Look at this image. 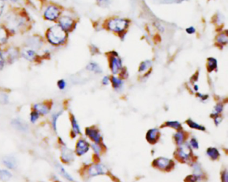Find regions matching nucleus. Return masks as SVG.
<instances>
[{
  "label": "nucleus",
  "mask_w": 228,
  "mask_h": 182,
  "mask_svg": "<svg viewBox=\"0 0 228 182\" xmlns=\"http://www.w3.org/2000/svg\"><path fill=\"white\" fill-rule=\"evenodd\" d=\"M20 55L23 58L31 62H38L40 59V56L37 54L36 51L29 48L23 49L20 52Z\"/></svg>",
  "instance_id": "8"
},
{
  "label": "nucleus",
  "mask_w": 228,
  "mask_h": 182,
  "mask_svg": "<svg viewBox=\"0 0 228 182\" xmlns=\"http://www.w3.org/2000/svg\"><path fill=\"white\" fill-rule=\"evenodd\" d=\"M153 164L155 167L159 168V169L166 170L170 169L173 166V161L169 160V159L165 157H159L154 161Z\"/></svg>",
  "instance_id": "10"
},
{
  "label": "nucleus",
  "mask_w": 228,
  "mask_h": 182,
  "mask_svg": "<svg viewBox=\"0 0 228 182\" xmlns=\"http://www.w3.org/2000/svg\"><path fill=\"white\" fill-rule=\"evenodd\" d=\"M188 182H198L199 178H197V176L195 175H191L187 177Z\"/></svg>",
  "instance_id": "39"
},
{
  "label": "nucleus",
  "mask_w": 228,
  "mask_h": 182,
  "mask_svg": "<svg viewBox=\"0 0 228 182\" xmlns=\"http://www.w3.org/2000/svg\"><path fill=\"white\" fill-rule=\"evenodd\" d=\"M186 32L188 34H193L195 33V31H196V30H195V28L193 26H190L187 28H186L185 30Z\"/></svg>",
  "instance_id": "38"
},
{
  "label": "nucleus",
  "mask_w": 228,
  "mask_h": 182,
  "mask_svg": "<svg viewBox=\"0 0 228 182\" xmlns=\"http://www.w3.org/2000/svg\"><path fill=\"white\" fill-rule=\"evenodd\" d=\"M86 69L90 72H93L96 73H100L102 72V68H100V65L96 62H90L88 63L86 67Z\"/></svg>",
  "instance_id": "21"
},
{
  "label": "nucleus",
  "mask_w": 228,
  "mask_h": 182,
  "mask_svg": "<svg viewBox=\"0 0 228 182\" xmlns=\"http://www.w3.org/2000/svg\"><path fill=\"white\" fill-rule=\"evenodd\" d=\"M207 155L210 157L212 160H217L218 157L220 156V153L215 147H209L207 150Z\"/></svg>",
  "instance_id": "24"
},
{
  "label": "nucleus",
  "mask_w": 228,
  "mask_h": 182,
  "mask_svg": "<svg viewBox=\"0 0 228 182\" xmlns=\"http://www.w3.org/2000/svg\"><path fill=\"white\" fill-rule=\"evenodd\" d=\"M207 70L209 72H211L217 68V61L214 58H209L207 59Z\"/></svg>",
  "instance_id": "22"
},
{
  "label": "nucleus",
  "mask_w": 228,
  "mask_h": 182,
  "mask_svg": "<svg viewBox=\"0 0 228 182\" xmlns=\"http://www.w3.org/2000/svg\"><path fill=\"white\" fill-rule=\"evenodd\" d=\"M194 90H195V91H197V90H198V86L195 85V86H194Z\"/></svg>",
  "instance_id": "48"
},
{
  "label": "nucleus",
  "mask_w": 228,
  "mask_h": 182,
  "mask_svg": "<svg viewBox=\"0 0 228 182\" xmlns=\"http://www.w3.org/2000/svg\"><path fill=\"white\" fill-rule=\"evenodd\" d=\"M97 2L100 5H104L105 6L106 4H109V0H97Z\"/></svg>",
  "instance_id": "46"
},
{
  "label": "nucleus",
  "mask_w": 228,
  "mask_h": 182,
  "mask_svg": "<svg viewBox=\"0 0 228 182\" xmlns=\"http://www.w3.org/2000/svg\"><path fill=\"white\" fill-rule=\"evenodd\" d=\"M159 137V132L157 129H150L147 133V139L151 143H155Z\"/></svg>",
  "instance_id": "18"
},
{
  "label": "nucleus",
  "mask_w": 228,
  "mask_h": 182,
  "mask_svg": "<svg viewBox=\"0 0 228 182\" xmlns=\"http://www.w3.org/2000/svg\"><path fill=\"white\" fill-rule=\"evenodd\" d=\"M129 23V21L125 20V19L114 18L112 19L108 22L107 26L111 31L117 33H122L127 29Z\"/></svg>",
  "instance_id": "4"
},
{
  "label": "nucleus",
  "mask_w": 228,
  "mask_h": 182,
  "mask_svg": "<svg viewBox=\"0 0 228 182\" xmlns=\"http://www.w3.org/2000/svg\"><path fill=\"white\" fill-rule=\"evenodd\" d=\"M62 9L56 4H50L46 7L43 13L44 20L49 21H57L62 16Z\"/></svg>",
  "instance_id": "3"
},
{
  "label": "nucleus",
  "mask_w": 228,
  "mask_h": 182,
  "mask_svg": "<svg viewBox=\"0 0 228 182\" xmlns=\"http://www.w3.org/2000/svg\"><path fill=\"white\" fill-rule=\"evenodd\" d=\"M19 1H20V0H11V2H12L13 3H16V2H18Z\"/></svg>",
  "instance_id": "49"
},
{
  "label": "nucleus",
  "mask_w": 228,
  "mask_h": 182,
  "mask_svg": "<svg viewBox=\"0 0 228 182\" xmlns=\"http://www.w3.org/2000/svg\"><path fill=\"white\" fill-rule=\"evenodd\" d=\"M4 8H5V2L3 0H0V17L3 15Z\"/></svg>",
  "instance_id": "37"
},
{
  "label": "nucleus",
  "mask_w": 228,
  "mask_h": 182,
  "mask_svg": "<svg viewBox=\"0 0 228 182\" xmlns=\"http://www.w3.org/2000/svg\"><path fill=\"white\" fill-rule=\"evenodd\" d=\"M187 124L189 125V126L190 128H193V129H199V130H202L204 131L205 130V128L203 127V126L199 125L198 124L194 122L192 120L189 119L187 121Z\"/></svg>",
  "instance_id": "29"
},
{
  "label": "nucleus",
  "mask_w": 228,
  "mask_h": 182,
  "mask_svg": "<svg viewBox=\"0 0 228 182\" xmlns=\"http://www.w3.org/2000/svg\"><path fill=\"white\" fill-rule=\"evenodd\" d=\"M3 55L6 59V62H7L9 63H13L20 58V52L15 47H10L6 49L5 52L3 53Z\"/></svg>",
  "instance_id": "7"
},
{
  "label": "nucleus",
  "mask_w": 228,
  "mask_h": 182,
  "mask_svg": "<svg viewBox=\"0 0 228 182\" xmlns=\"http://www.w3.org/2000/svg\"><path fill=\"white\" fill-rule=\"evenodd\" d=\"M13 127L20 132H26L27 130V125L20 119H13L12 122Z\"/></svg>",
  "instance_id": "19"
},
{
  "label": "nucleus",
  "mask_w": 228,
  "mask_h": 182,
  "mask_svg": "<svg viewBox=\"0 0 228 182\" xmlns=\"http://www.w3.org/2000/svg\"><path fill=\"white\" fill-rule=\"evenodd\" d=\"M166 124L167 126H170V127L173 128L175 129H179L181 128V124L178 121H168Z\"/></svg>",
  "instance_id": "35"
},
{
  "label": "nucleus",
  "mask_w": 228,
  "mask_h": 182,
  "mask_svg": "<svg viewBox=\"0 0 228 182\" xmlns=\"http://www.w3.org/2000/svg\"><path fill=\"white\" fill-rule=\"evenodd\" d=\"M62 113V111H58L57 113L54 114V115H52V126H53V129H54V131H56L57 128H56V125H57V121L59 117L61 115V114Z\"/></svg>",
  "instance_id": "30"
},
{
  "label": "nucleus",
  "mask_w": 228,
  "mask_h": 182,
  "mask_svg": "<svg viewBox=\"0 0 228 182\" xmlns=\"http://www.w3.org/2000/svg\"><path fill=\"white\" fill-rule=\"evenodd\" d=\"M222 110H223V107H222L221 105H220V104L217 105L215 107V113H216V114L217 115L219 113H220V112L222 111Z\"/></svg>",
  "instance_id": "41"
},
{
  "label": "nucleus",
  "mask_w": 228,
  "mask_h": 182,
  "mask_svg": "<svg viewBox=\"0 0 228 182\" xmlns=\"http://www.w3.org/2000/svg\"><path fill=\"white\" fill-rule=\"evenodd\" d=\"M7 101V96L6 94H2L0 96V101L2 103H6Z\"/></svg>",
  "instance_id": "42"
},
{
  "label": "nucleus",
  "mask_w": 228,
  "mask_h": 182,
  "mask_svg": "<svg viewBox=\"0 0 228 182\" xmlns=\"http://www.w3.org/2000/svg\"><path fill=\"white\" fill-rule=\"evenodd\" d=\"M180 147L178 151V155L179 156V157L181 158V160L186 161L187 160H188L189 157L191 156V148L189 146H187V144L185 145H180Z\"/></svg>",
  "instance_id": "12"
},
{
  "label": "nucleus",
  "mask_w": 228,
  "mask_h": 182,
  "mask_svg": "<svg viewBox=\"0 0 228 182\" xmlns=\"http://www.w3.org/2000/svg\"><path fill=\"white\" fill-rule=\"evenodd\" d=\"M110 80H111L112 84H113V86L114 89H119L121 87L123 84V82L121 79L115 76H112L111 78H110Z\"/></svg>",
  "instance_id": "25"
},
{
  "label": "nucleus",
  "mask_w": 228,
  "mask_h": 182,
  "mask_svg": "<svg viewBox=\"0 0 228 182\" xmlns=\"http://www.w3.org/2000/svg\"><path fill=\"white\" fill-rule=\"evenodd\" d=\"M58 24L62 27V29L68 34L76 28V23L74 19L67 15L61 16L58 20Z\"/></svg>",
  "instance_id": "5"
},
{
  "label": "nucleus",
  "mask_w": 228,
  "mask_h": 182,
  "mask_svg": "<svg viewBox=\"0 0 228 182\" xmlns=\"http://www.w3.org/2000/svg\"><path fill=\"white\" fill-rule=\"evenodd\" d=\"M110 82V77L109 76H104L102 79V83L104 85H108Z\"/></svg>",
  "instance_id": "43"
},
{
  "label": "nucleus",
  "mask_w": 228,
  "mask_h": 182,
  "mask_svg": "<svg viewBox=\"0 0 228 182\" xmlns=\"http://www.w3.org/2000/svg\"><path fill=\"white\" fill-rule=\"evenodd\" d=\"M10 34V33L5 26H0V45H3L7 43Z\"/></svg>",
  "instance_id": "17"
},
{
  "label": "nucleus",
  "mask_w": 228,
  "mask_h": 182,
  "mask_svg": "<svg viewBox=\"0 0 228 182\" xmlns=\"http://www.w3.org/2000/svg\"><path fill=\"white\" fill-rule=\"evenodd\" d=\"M25 43L26 44V46H27L26 48L37 50L42 48L44 45V41L42 38L39 35H32L27 37Z\"/></svg>",
  "instance_id": "6"
},
{
  "label": "nucleus",
  "mask_w": 228,
  "mask_h": 182,
  "mask_svg": "<svg viewBox=\"0 0 228 182\" xmlns=\"http://www.w3.org/2000/svg\"><path fill=\"white\" fill-rule=\"evenodd\" d=\"M89 174L92 176H96L98 175L104 174L107 172L106 167L100 164H96L91 166L89 169Z\"/></svg>",
  "instance_id": "13"
},
{
  "label": "nucleus",
  "mask_w": 228,
  "mask_h": 182,
  "mask_svg": "<svg viewBox=\"0 0 228 182\" xmlns=\"http://www.w3.org/2000/svg\"><path fill=\"white\" fill-rule=\"evenodd\" d=\"M89 150V143L85 139H80L76 143V153L78 156H82Z\"/></svg>",
  "instance_id": "11"
},
{
  "label": "nucleus",
  "mask_w": 228,
  "mask_h": 182,
  "mask_svg": "<svg viewBox=\"0 0 228 182\" xmlns=\"http://www.w3.org/2000/svg\"><path fill=\"white\" fill-rule=\"evenodd\" d=\"M216 41L218 44L221 45H226L228 42V36H227V32H223L221 34L217 35L216 37Z\"/></svg>",
  "instance_id": "23"
},
{
  "label": "nucleus",
  "mask_w": 228,
  "mask_h": 182,
  "mask_svg": "<svg viewBox=\"0 0 228 182\" xmlns=\"http://www.w3.org/2000/svg\"><path fill=\"white\" fill-rule=\"evenodd\" d=\"M155 26L158 28V30H159V31H163L165 30L163 26H161L159 23L156 22V23H155Z\"/></svg>",
  "instance_id": "44"
},
{
  "label": "nucleus",
  "mask_w": 228,
  "mask_h": 182,
  "mask_svg": "<svg viewBox=\"0 0 228 182\" xmlns=\"http://www.w3.org/2000/svg\"><path fill=\"white\" fill-rule=\"evenodd\" d=\"M66 85H67L66 82L63 79H60V80H58L57 82V86L59 90H65L66 87Z\"/></svg>",
  "instance_id": "34"
},
{
  "label": "nucleus",
  "mask_w": 228,
  "mask_h": 182,
  "mask_svg": "<svg viewBox=\"0 0 228 182\" xmlns=\"http://www.w3.org/2000/svg\"><path fill=\"white\" fill-rule=\"evenodd\" d=\"M34 110L38 112L40 115H46L48 114L50 110V107L48 105L44 104V103H39V104H36L34 106Z\"/></svg>",
  "instance_id": "16"
},
{
  "label": "nucleus",
  "mask_w": 228,
  "mask_h": 182,
  "mask_svg": "<svg viewBox=\"0 0 228 182\" xmlns=\"http://www.w3.org/2000/svg\"><path fill=\"white\" fill-rule=\"evenodd\" d=\"M3 1H4V2H6V1H7V0H3Z\"/></svg>",
  "instance_id": "50"
},
{
  "label": "nucleus",
  "mask_w": 228,
  "mask_h": 182,
  "mask_svg": "<svg viewBox=\"0 0 228 182\" xmlns=\"http://www.w3.org/2000/svg\"><path fill=\"white\" fill-rule=\"evenodd\" d=\"M68 34L65 31L58 23L50 27L46 32V39L50 44L59 47L66 44Z\"/></svg>",
  "instance_id": "1"
},
{
  "label": "nucleus",
  "mask_w": 228,
  "mask_h": 182,
  "mask_svg": "<svg viewBox=\"0 0 228 182\" xmlns=\"http://www.w3.org/2000/svg\"><path fill=\"white\" fill-rule=\"evenodd\" d=\"M6 63V62L5 58H4L3 52H2V49H0V69H2L4 68Z\"/></svg>",
  "instance_id": "36"
},
{
  "label": "nucleus",
  "mask_w": 228,
  "mask_h": 182,
  "mask_svg": "<svg viewBox=\"0 0 228 182\" xmlns=\"http://www.w3.org/2000/svg\"><path fill=\"white\" fill-rule=\"evenodd\" d=\"M11 177L12 174L7 170H3L2 171H0V177H1L2 180H7L10 179Z\"/></svg>",
  "instance_id": "32"
},
{
  "label": "nucleus",
  "mask_w": 228,
  "mask_h": 182,
  "mask_svg": "<svg viewBox=\"0 0 228 182\" xmlns=\"http://www.w3.org/2000/svg\"><path fill=\"white\" fill-rule=\"evenodd\" d=\"M151 64H152V63L149 60H147V61H145V62H141L140 66H139L138 72H145L146 70H147L151 66Z\"/></svg>",
  "instance_id": "27"
},
{
  "label": "nucleus",
  "mask_w": 228,
  "mask_h": 182,
  "mask_svg": "<svg viewBox=\"0 0 228 182\" xmlns=\"http://www.w3.org/2000/svg\"><path fill=\"white\" fill-rule=\"evenodd\" d=\"M86 134L95 143H99L100 140V134L99 131L92 128L86 129Z\"/></svg>",
  "instance_id": "14"
},
{
  "label": "nucleus",
  "mask_w": 228,
  "mask_h": 182,
  "mask_svg": "<svg viewBox=\"0 0 228 182\" xmlns=\"http://www.w3.org/2000/svg\"><path fill=\"white\" fill-rule=\"evenodd\" d=\"M5 27L9 32L15 33L24 28L27 23V18L24 15H18L16 13L7 14Z\"/></svg>",
  "instance_id": "2"
},
{
  "label": "nucleus",
  "mask_w": 228,
  "mask_h": 182,
  "mask_svg": "<svg viewBox=\"0 0 228 182\" xmlns=\"http://www.w3.org/2000/svg\"><path fill=\"white\" fill-rule=\"evenodd\" d=\"M92 147H93V149H95V151L96 153H99L100 152V149H98V146H96V145H93Z\"/></svg>",
  "instance_id": "47"
},
{
  "label": "nucleus",
  "mask_w": 228,
  "mask_h": 182,
  "mask_svg": "<svg viewBox=\"0 0 228 182\" xmlns=\"http://www.w3.org/2000/svg\"><path fill=\"white\" fill-rule=\"evenodd\" d=\"M71 123H72L73 132L75 133L76 134L80 133V128H79V125H78L77 121H76L75 118H74V115H72V117H71Z\"/></svg>",
  "instance_id": "28"
},
{
  "label": "nucleus",
  "mask_w": 228,
  "mask_h": 182,
  "mask_svg": "<svg viewBox=\"0 0 228 182\" xmlns=\"http://www.w3.org/2000/svg\"><path fill=\"white\" fill-rule=\"evenodd\" d=\"M40 117V114L38 113V112L36 111H33L30 114V121L32 123H35L37 121V120Z\"/></svg>",
  "instance_id": "33"
},
{
  "label": "nucleus",
  "mask_w": 228,
  "mask_h": 182,
  "mask_svg": "<svg viewBox=\"0 0 228 182\" xmlns=\"http://www.w3.org/2000/svg\"><path fill=\"white\" fill-rule=\"evenodd\" d=\"M175 140H176V142L177 143V144L181 145L183 142L184 134L182 132H178L177 133H175Z\"/></svg>",
  "instance_id": "31"
},
{
  "label": "nucleus",
  "mask_w": 228,
  "mask_h": 182,
  "mask_svg": "<svg viewBox=\"0 0 228 182\" xmlns=\"http://www.w3.org/2000/svg\"><path fill=\"white\" fill-rule=\"evenodd\" d=\"M56 167H57V169L58 170V171L60 172V174H61L64 177H65V178H66V180H68V181H74V180H73L72 177H71V175H70L68 173L64 170V168L63 167H62L61 166L59 165V164H58L56 166Z\"/></svg>",
  "instance_id": "26"
},
{
  "label": "nucleus",
  "mask_w": 228,
  "mask_h": 182,
  "mask_svg": "<svg viewBox=\"0 0 228 182\" xmlns=\"http://www.w3.org/2000/svg\"><path fill=\"white\" fill-rule=\"evenodd\" d=\"M191 145H192V147L194 148H198V143L197 142V140L195 139V138H192L191 139Z\"/></svg>",
  "instance_id": "40"
},
{
  "label": "nucleus",
  "mask_w": 228,
  "mask_h": 182,
  "mask_svg": "<svg viewBox=\"0 0 228 182\" xmlns=\"http://www.w3.org/2000/svg\"><path fill=\"white\" fill-rule=\"evenodd\" d=\"M98 51H99V49H98L94 45H91V52L92 54H96V53H99Z\"/></svg>",
  "instance_id": "45"
},
{
  "label": "nucleus",
  "mask_w": 228,
  "mask_h": 182,
  "mask_svg": "<svg viewBox=\"0 0 228 182\" xmlns=\"http://www.w3.org/2000/svg\"><path fill=\"white\" fill-rule=\"evenodd\" d=\"M122 60L118 56L112 55L110 57V68L113 74H117L122 69Z\"/></svg>",
  "instance_id": "9"
},
{
  "label": "nucleus",
  "mask_w": 228,
  "mask_h": 182,
  "mask_svg": "<svg viewBox=\"0 0 228 182\" xmlns=\"http://www.w3.org/2000/svg\"><path fill=\"white\" fill-rule=\"evenodd\" d=\"M62 160L65 163L71 162L74 160V154L72 150L66 147H64L62 149L61 154Z\"/></svg>",
  "instance_id": "15"
},
{
  "label": "nucleus",
  "mask_w": 228,
  "mask_h": 182,
  "mask_svg": "<svg viewBox=\"0 0 228 182\" xmlns=\"http://www.w3.org/2000/svg\"><path fill=\"white\" fill-rule=\"evenodd\" d=\"M3 162L9 169H14L16 167V160L13 157H6L3 159Z\"/></svg>",
  "instance_id": "20"
}]
</instances>
